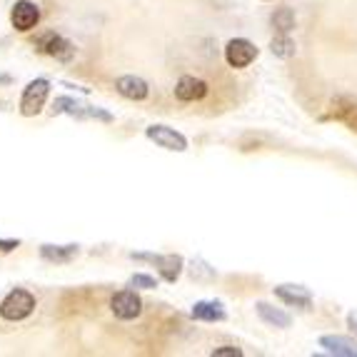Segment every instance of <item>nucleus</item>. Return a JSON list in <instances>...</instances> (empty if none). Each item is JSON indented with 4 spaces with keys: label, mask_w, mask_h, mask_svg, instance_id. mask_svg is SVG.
Returning <instances> with one entry per match:
<instances>
[{
    "label": "nucleus",
    "mask_w": 357,
    "mask_h": 357,
    "mask_svg": "<svg viewBox=\"0 0 357 357\" xmlns=\"http://www.w3.org/2000/svg\"><path fill=\"white\" fill-rule=\"evenodd\" d=\"M33 310H36V295L23 290V287H15V290L8 292L6 298H3V303H0V317L8 322H20V320H25Z\"/></svg>",
    "instance_id": "obj_1"
},
{
    "label": "nucleus",
    "mask_w": 357,
    "mask_h": 357,
    "mask_svg": "<svg viewBox=\"0 0 357 357\" xmlns=\"http://www.w3.org/2000/svg\"><path fill=\"white\" fill-rule=\"evenodd\" d=\"M53 113L58 115H73V118H93V120H102V123H113V115L100 110V107H93L83 100H75V98H55L53 102Z\"/></svg>",
    "instance_id": "obj_2"
},
{
    "label": "nucleus",
    "mask_w": 357,
    "mask_h": 357,
    "mask_svg": "<svg viewBox=\"0 0 357 357\" xmlns=\"http://www.w3.org/2000/svg\"><path fill=\"white\" fill-rule=\"evenodd\" d=\"M50 96V83L45 77H36V80H30L28 88L23 90V98H20V115L25 118H33L43 110L45 100Z\"/></svg>",
    "instance_id": "obj_3"
},
{
    "label": "nucleus",
    "mask_w": 357,
    "mask_h": 357,
    "mask_svg": "<svg viewBox=\"0 0 357 357\" xmlns=\"http://www.w3.org/2000/svg\"><path fill=\"white\" fill-rule=\"evenodd\" d=\"M145 135H148V140H153L158 148L173 150V153H185V150H188V137L167 126H150L148 130H145Z\"/></svg>",
    "instance_id": "obj_4"
},
{
    "label": "nucleus",
    "mask_w": 357,
    "mask_h": 357,
    "mask_svg": "<svg viewBox=\"0 0 357 357\" xmlns=\"http://www.w3.org/2000/svg\"><path fill=\"white\" fill-rule=\"evenodd\" d=\"M257 58V48L245 38H235L225 45V60L230 68H248Z\"/></svg>",
    "instance_id": "obj_5"
},
{
    "label": "nucleus",
    "mask_w": 357,
    "mask_h": 357,
    "mask_svg": "<svg viewBox=\"0 0 357 357\" xmlns=\"http://www.w3.org/2000/svg\"><path fill=\"white\" fill-rule=\"evenodd\" d=\"M36 48L40 50V53L50 55V58L55 60H70L73 55H75V48H73V43L66 40L63 36H58V33H45V36L38 38Z\"/></svg>",
    "instance_id": "obj_6"
},
{
    "label": "nucleus",
    "mask_w": 357,
    "mask_h": 357,
    "mask_svg": "<svg viewBox=\"0 0 357 357\" xmlns=\"http://www.w3.org/2000/svg\"><path fill=\"white\" fill-rule=\"evenodd\" d=\"M132 257H135V260L153 262L165 282H175L180 278V273H183V257L180 255H143V252L135 255V252H132Z\"/></svg>",
    "instance_id": "obj_7"
},
{
    "label": "nucleus",
    "mask_w": 357,
    "mask_h": 357,
    "mask_svg": "<svg viewBox=\"0 0 357 357\" xmlns=\"http://www.w3.org/2000/svg\"><path fill=\"white\" fill-rule=\"evenodd\" d=\"M110 310L118 320H135L143 312V300L137 298L132 290H123L110 300Z\"/></svg>",
    "instance_id": "obj_8"
},
{
    "label": "nucleus",
    "mask_w": 357,
    "mask_h": 357,
    "mask_svg": "<svg viewBox=\"0 0 357 357\" xmlns=\"http://www.w3.org/2000/svg\"><path fill=\"white\" fill-rule=\"evenodd\" d=\"M38 20H40V8H38L36 3H30V0H18V3L13 6L10 23H13V28H15V30H20V33H28V30L36 28Z\"/></svg>",
    "instance_id": "obj_9"
},
{
    "label": "nucleus",
    "mask_w": 357,
    "mask_h": 357,
    "mask_svg": "<svg viewBox=\"0 0 357 357\" xmlns=\"http://www.w3.org/2000/svg\"><path fill=\"white\" fill-rule=\"evenodd\" d=\"M205 96H208V83L195 75H183L178 80V85H175V98L183 102L203 100Z\"/></svg>",
    "instance_id": "obj_10"
},
{
    "label": "nucleus",
    "mask_w": 357,
    "mask_h": 357,
    "mask_svg": "<svg viewBox=\"0 0 357 357\" xmlns=\"http://www.w3.org/2000/svg\"><path fill=\"white\" fill-rule=\"evenodd\" d=\"M275 295L285 305H290V307L307 310L310 305H312V292L305 285H278L275 287Z\"/></svg>",
    "instance_id": "obj_11"
},
{
    "label": "nucleus",
    "mask_w": 357,
    "mask_h": 357,
    "mask_svg": "<svg viewBox=\"0 0 357 357\" xmlns=\"http://www.w3.org/2000/svg\"><path fill=\"white\" fill-rule=\"evenodd\" d=\"M115 90H118L120 96L128 98V100H145L150 96V88L145 83L143 77L137 75H123L115 80Z\"/></svg>",
    "instance_id": "obj_12"
},
{
    "label": "nucleus",
    "mask_w": 357,
    "mask_h": 357,
    "mask_svg": "<svg viewBox=\"0 0 357 357\" xmlns=\"http://www.w3.org/2000/svg\"><path fill=\"white\" fill-rule=\"evenodd\" d=\"M320 347L328 355H340V357H357V342L345 335H322Z\"/></svg>",
    "instance_id": "obj_13"
},
{
    "label": "nucleus",
    "mask_w": 357,
    "mask_h": 357,
    "mask_svg": "<svg viewBox=\"0 0 357 357\" xmlns=\"http://www.w3.org/2000/svg\"><path fill=\"white\" fill-rule=\"evenodd\" d=\"M192 320L200 322H220L225 320V307L220 300H200L192 305Z\"/></svg>",
    "instance_id": "obj_14"
},
{
    "label": "nucleus",
    "mask_w": 357,
    "mask_h": 357,
    "mask_svg": "<svg viewBox=\"0 0 357 357\" xmlns=\"http://www.w3.org/2000/svg\"><path fill=\"white\" fill-rule=\"evenodd\" d=\"M255 310H257V315H260V320L265 322V325H270V328H280V330L290 328L292 320L287 312H282V310L273 307V305H268V303H257Z\"/></svg>",
    "instance_id": "obj_15"
},
{
    "label": "nucleus",
    "mask_w": 357,
    "mask_h": 357,
    "mask_svg": "<svg viewBox=\"0 0 357 357\" xmlns=\"http://www.w3.org/2000/svg\"><path fill=\"white\" fill-rule=\"evenodd\" d=\"M77 255V245H43L40 248V257L55 265H66L73 257Z\"/></svg>",
    "instance_id": "obj_16"
},
{
    "label": "nucleus",
    "mask_w": 357,
    "mask_h": 357,
    "mask_svg": "<svg viewBox=\"0 0 357 357\" xmlns=\"http://www.w3.org/2000/svg\"><path fill=\"white\" fill-rule=\"evenodd\" d=\"M270 50H273V55H278V58L287 60L295 55V40H292L287 33H280V36H275L273 43H270Z\"/></svg>",
    "instance_id": "obj_17"
},
{
    "label": "nucleus",
    "mask_w": 357,
    "mask_h": 357,
    "mask_svg": "<svg viewBox=\"0 0 357 357\" xmlns=\"http://www.w3.org/2000/svg\"><path fill=\"white\" fill-rule=\"evenodd\" d=\"M273 28L278 30V33H290V30L295 28V13H292L290 8H280V10L273 15Z\"/></svg>",
    "instance_id": "obj_18"
},
{
    "label": "nucleus",
    "mask_w": 357,
    "mask_h": 357,
    "mask_svg": "<svg viewBox=\"0 0 357 357\" xmlns=\"http://www.w3.org/2000/svg\"><path fill=\"white\" fill-rule=\"evenodd\" d=\"M130 287H137V290H153V287H158V280L150 278V275L137 273L130 278Z\"/></svg>",
    "instance_id": "obj_19"
},
{
    "label": "nucleus",
    "mask_w": 357,
    "mask_h": 357,
    "mask_svg": "<svg viewBox=\"0 0 357 357\" xmlns=\"http://www.w3.org/2000/svg\"><path fill=\"white\" fill-rule=\"evenodd\" d=\"M240 357L243 355V350L240 347H232V345H225V347H218V350H213V357Z\"/></svg>",
    "instance_id": "obj_20"
},
{
    "label": "nucleus",
    "mask_w": 357,
    "mask_h": 357,
    "mask_svg": "<svg viewBox=\"0 0 357 357\" xmlns=\"http://www.w3.org/2000/svg\"><path fill=\"white\" fill-rule=\"evenodd\" d=\"M18 245V240H0V252H13Z\"/></svg>",
    "instance_id": "obj_21"
},
{
    "label": "nucleus",
    "mask_w": 357,
    "mask_h": 357,
    "mask_svg": "<svg viewBox=\"0 0 357 357\" xmlns=\"http://www.w3.org/2000/svg\"><path fill=\"white\" fill-rule=\"evenodd\" d=\"M347 328H350L352 333L357 335V310H352L350 315H347Z\"/></svg>",
    "instance_id": "obj_22"
}]
</instances>
